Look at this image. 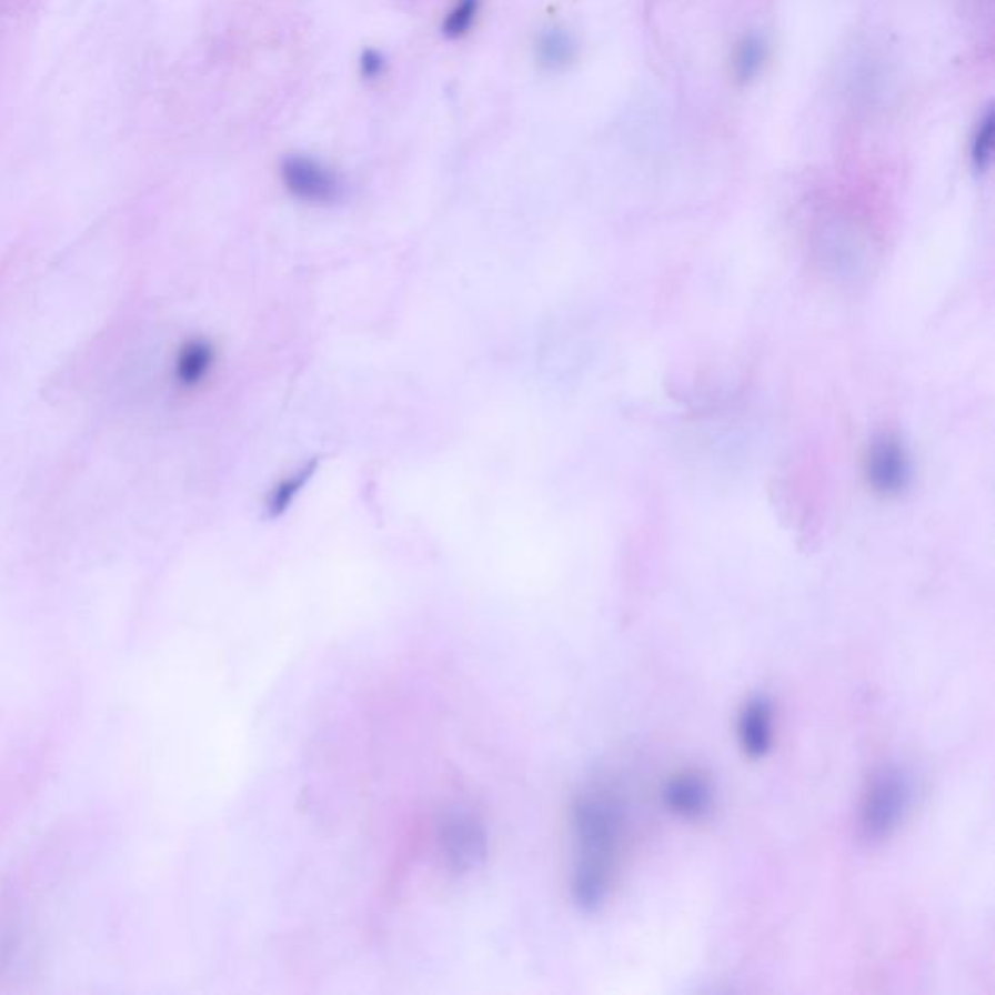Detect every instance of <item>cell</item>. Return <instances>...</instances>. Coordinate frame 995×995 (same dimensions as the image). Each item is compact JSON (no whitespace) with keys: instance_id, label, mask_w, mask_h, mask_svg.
I'll return each mask as SVG.
<instances>
[{"instance_id":"obj_1","label":"cell","mask_w":995,"mask_h":995,"mask_svg":"<svg viewBox=\"0 0 995 995\" xmlns=\"http://www.w3.org/2000/svg\"><path fill=\"white\" fill-rule=\"evenodd\" d=\"M570 832L572 901L583 912H597L619 877L626 834V816L616 793L601 785L577 793L570 808Z\"/></svg>"},{"instance_id":"obj_2","label":"cell","mask_w":995,"mask_h":995,"mask_svg":"<svg viewBox=\"0 0 995 995\" xmlns=\"http://www.w3.org/2000/svg\"><path fill=\"white\" fill-rule=\"evenodd\" d=\"M914 777L901 766L877 770L863 793L860 828L863 838L881 842L891 838L906 821L914 803Z\"/></svg>"},{"instance_id":"obj_3","label":"cell","mask_w":995,"mask_h":995,"mask_svg":"<svg viewBox=\"0 0 995 995\" xmlns=\"http://www.w3.org/2000/svg\"><path fill=\"white\" fill-rule=\"evenodd\" d=\"M486 828L471 808L451 807L435 824V844L451 873H471L486 857Z\"/></svg>"},{"instance_id":"obj_4","label":"cell","mask_w":995,"mask_h":995,"mask_svg":"<svg viewBox=\"0 0 995 995\" xmlns=\"http://www.w3.org/2000/svg\"><path fill=\"white\" fill-rule=\"evenodd\" d=\"M279 175L287 193L308 207H334L346 197V183L341 173L315 155H284Z\"/></svg>"},{"instance_id":"obj_5","label":"cell","mask_w":995,"mask_h":995,"mask_svg":"<svg viewBox=\"0 0 995 995\" xmlns=\"http://www.w3.org/2000/svg\"><path fill=\"white\" fill-rule=\"evenodd\" d=\"M865 474L871 489L883 496H896L908 486L912 469L906 450L893 438L873 443L865 459Z\"/></svg>"},{"instance_id":"obj_6","label":"cell","mask_w":995,"mask_h":995,"mask_svg":"<svg viewBox=\"0 0 995 995\" xmlns=\"http://www.w3.org/2000/svg\"><path fill=\"white\" fill-rule=\"evenodd\" d=\"M661 800L673 815L696 821L712 811L714 787L704 774L686 770L669 777L661 790Z\"/></svg>"},{"instance_id":"obj_7","label":"cell","mask_w":995,"mask_h":995,"mask_svg":"<svg viewBox=\"0 0 995 995\" xmlns=\"http://www.w3.org/2000/svg\"><path fill=\"white\" fill-rule=\"evenodd\" d=\"M738 746L748 758H762L774 745V704L766 694L746 700L737 717Z\"/></svg>"},{"instance_id":"obj_8","label":"cell","mask_w":995,"mask_h":995,"mask_svg":"<svg viewBox=\"0 0 995 995\" xmlns=\"http://www.w3.org/2000/svg\"><path fill=\"white\" fill-rule=\"evenodd\" d=\"M577 59V41L572 31L551 26L535 39V61L546 72H562Z\"/></svg>"},{"instance_id":"obj_9","label":"cell","mask_w":995,"mask_h":995,"mask_svg":"<svg viewBox=\"0 0 995 995\" xmlns=\"http://www.w3.org/2000/svg\"><path fill=\"white\" fill-rule=\"evenodd\" d=\"M770 57L768 39L758 31H748L738 39L731 54V72L738 84H751L761 77Z\"/></svg>"},{"instance_id":"obj_10","label":"cell","mask_w":995,"mask_h":995,"mask_svg":"<svg viewBox=\"0 0 995 995\" xmlns=\"http://www.w3.org/2000/svg\"><path fill=\"white\" fill-rule=\"evenodd\" d=\"M217 362V350L204 339L185 342L175 360V380L183 388H197L209 378Z\"/></svg>"},{"instance_id":"obj_11","label":"cell","mask_w":995,"mask_h":995,"mask_svg":"<svg viewBox=\"0 0 995 995\" xmlns=\"http://www.w3.org/2000/svg\"><path fill=\"white\" fill-rule=\"evenodd\" d=\"M315 473V461H311L308 465L300 466L298 471L288 474L287 479L271 490V494L267 498V512L271 517H279L287 512L290 505L294 504L300 492L305 489V484L310 482L311 476Z\"/></svg>"},{"instance_id":"obj_12","label":"cell","mask_w":995,"mask_h":995,"mask_svg":"<svg viewBox=\"0 0 995 995\" xmlns=\"http://www.w3.org/2000/svg\"><path fill=\"white\" fill-rule=\"evenodd\" d=\"M995 150V109L989 108L979 117L978 123L972 131L971 163L978 173L989 170L994 162Z\"/></svg>"},{"instance_id":"obj_13","label":"cell","mask_w":995,"mask_h":995,"mask_svg":"<svg viewBox=\"0 0 995 995\" xmlns=\"http://www.w3.org/2000/svg\"><path fill=\"white\" fill-rule=\"evenodd\" d=\"M482 10V0H455L443 18L442 36L445 39L465 38L473 30Z\"/></svg>"},{"instance_id":"obj_14","label":"cell","mask_w":995,"mask_h":995,"mask_svg":"<svg viewBox=\"0 0 995 995\" xmlns=\"http://www.w3.org/2000/svg\"><path fill=\"white\" fill-rule=\"evenodd\" d=\"M388 67L389 62L388 59H385V54L381 53L380 49H373V47L364 49V51L360 53V59H358L360 77L364 78V80H370V82L385 77Z\"/></svg>"}]
</instances>
